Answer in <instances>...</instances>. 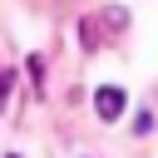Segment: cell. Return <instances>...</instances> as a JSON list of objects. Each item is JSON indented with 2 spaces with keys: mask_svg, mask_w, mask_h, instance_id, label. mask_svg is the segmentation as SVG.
Returning <instances> with one entry per match:
<instances>
[{
  "mask_svg": "<svg viewBox=\"0 0 158 158\" xmlns=\"http://www.w3.org/2000/svg\"><path fill=\"white\" fill-rule=\"evenodd\" d=\"M123 104H128V99H123V89H114V84L94 94V109H99V118H104V123H114V118L123 114Z\"/></svg>",
  "mask_w": 158,
  "mask_h": 158,
  "instance_id": "cell-1",
  "label": "cell"
},
{
  "mask_svg": "<svg viewBox=\"0 0 158 158\" xmlns=\"http://www.w3.org/2000/svg\"><path fill=\"white\" fill-rule=\"evenodd\" d=\"M25 69H30V79H35V84H44V59H40V54H30V64H25Z\"/></svg>",
  "mask_w": 158,
  "mask_h": 158,
  "instance_id": "cell-2",
  "label": "cell"
},
{
  "mask_svg": "<svg viewBox=\"0 0 158 158\" xmlns=\"http://www.w3.org/2000/svg\"><path fill=\"white\" fill-rule=\"evenodd\" d=\"M10 84H15V74H10V69H0V114H5V99H10Z\"/></svg>",
  "mask_w": 158,
  "mask_h": 158,
  "instance_id": "cell-3",
  "label": "cell"
},
{
  "mask_svg": "<svg viewBox=\"0 0 158 158\" xmlns=\"http://www.w3.org/2000/svg\"><path fill=\"white\" fill-rule=\"evenodd\" d=\"M10 158H20V153H10Z\"/></svg>",
  "mask_w": 158,
  "mask_h": 158,
  "instance_id": "cell-4",
  "label": "cell"
}]
</instances>
